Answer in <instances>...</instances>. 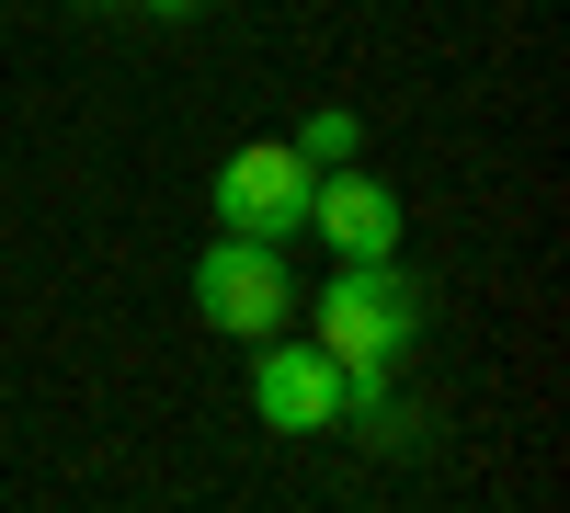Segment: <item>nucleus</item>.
<instances>
[{
    "label": "nucleus",
    "instance_id": "nucleus-1",
    "mask_svg": "<svg viewBox=\"0 0 570 513\" xmlns=\"http://www.w3.org/2000/svg\"><path fill=\"white\" fill-rule=\"evenodd\" d=\"M411 343H422V286H411L400 263H343V274L320 286V354L343 365L354 388L400 377Z\"/></svg>",
    "mask_w": 570,
    "mask_h": 513
},
{
    "label": "nucleus",
    "instance_id": "nucleus-2",
    "mask_svg": "<svg viewBox=\"0 0 570 513\" xmlns=\"http://www.w3.org/2000/svg\"><path fill=\"white\" fill-rule=\"evenodd\" d=\"M308 195H320V171L297 160V137H252V149L217 160V228L228 240H297Z\"/></svg>",
    "mask_w": 570,
    "mask_h": 513
},
{
    "label": "nucleus",
    "instance_id": "nucleus-3",
    "mask_svg": "<svg viewBox=\"0 0 570 513\" xmlns=\"http://www.w3.org/2000/svg\"><path fill=\"white\" fill-rule=\"evenodd\" d=\"M285 308H297V286H285L274 240H228V228H217V251L195 263V319L228 332V343H274Z\"/></svg>",
    "mask_w": 570,
    "mask_h": 513
},
{
    "label": "nucleus",
    "instance_id": "nucleus-4",
    "mask_svg": "<svg viewBox=\"0 0 570 513\" xmlns=\"http://www.w3.org/2000/svg\"><path fill=\"white\" fill-rule=\"evenodd\" d=\"M343 365H331L320 343H263L252 365V411H263V434H331L343 423Z\"/></svg>",
    "mask_w": 570,
    "mask_h": 513
},
{
    "label": "nucleus",
    "instance_id": "nucleus-5",
    "mask_svg": "<svg viewBox=\"0 0 570 513\" xmlns=\"http://www.w3.org/2000/svg\"><path fill=\"white\" fill-rule=\"evenodd\" d=\"M308 228H320L343 263H389V251H400V195H389V182H365V171L343 160V171H320Z\"/></svg>",
    "mask_w": 570,
    "mask_h": 513
},
{
    "label": "nucleus",
    "instance_id": "nucleus-6",
    "mask_svg": "<svg viewBox=\"0 0 570 513\" xmlns=\"http://www.w3.org/2000/svg\"><path fill=\"white\" fill-rule=\"evenodd\" d=\"M343 423H354L365 445H411V434H422V411L400 399V377H376V388H343Z\"/></svg>",
    "mask_w": 570,
    "mask_h": 513
},
{
    "label": "nucleus",
    "instance_id": "nucleus-7",
    "mask_svg": "<svg viewBox=\"0 0 570 513\" xmlns=\"http://www.w3.org/2000/svg\"><path fill=\"white\" fill-rule=\"evenodd\" d=\"M354 137H365V126H354L343 103H320V115H297V160H308V171H343Z\"/></svg>",
    "mask_w": 570,
    "mask_h": 513
},
{
    "label": "nucleus",
    "instance_id": "nucleus-8",
    "mask_svg": "<svg viewBox=\"0 0 570 513\" xmlns=\"http://www.w3.org/2000/svg\"><path fill=\"white\" fill-rule=\"evenodd\" d=\"M149 12H171V23H183V12H195V0H149Z\"/></svg>",
    "mask_w": 570,
    "mask_h": 513
}]
</instances>
